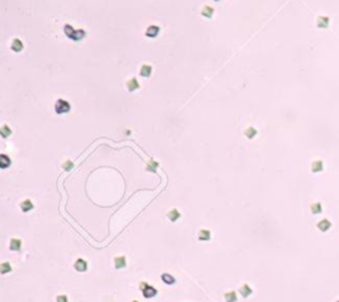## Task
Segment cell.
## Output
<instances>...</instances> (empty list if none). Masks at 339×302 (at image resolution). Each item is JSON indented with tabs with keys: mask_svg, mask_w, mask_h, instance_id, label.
I'll list each match as a JSON object with an SVG mask.
<instances>
[{
	"mask_svg": "<svg viewBox=\"0 0 339 302\" xmlns=\"http://www.w3.org/2000/svg\"><path fill=\"white\" fill-rule=\"evenodd\" d=\"M310 209H311V212H313L314 215H319L321 212H322V204L321 203H313V204H311V207H310Z\"/></svg>",
	"mask_w": 339,
	"mask_h": 302,
	"instance_id": "22",
	"label": "cell"
},
{
	"mask_svg": "<svg viewBox=\"0 0 339 302\" xmlns=\"http://www.w3.org/2000/svg\"><path fill=\"white\" fill-rule=\"evenodd\" d=\"M9 248L12 249V250H19L21 248V240H19V239H11Z\"/></svg>",
	"mask_w": 339,
	"mask_h": 302,
	"instance_id": "18",
	"label": "cell"
},
{
	"mask_svg": "<svg viewBox=\"0 0 339 302\" xmlns=\"http://www.w3.org/2000/svg\"><path fill=\"white\" fill-rule=\"evenodd\" d=\"M311 171L313 172H321L323 171V162L322 160H314L311 163Z\"/></svg>",
	"mask_w": 339,
	"mask_h": 302,
	"instance_id": "13",
	"label": "cell"
},
{
	"mask_svg": "<svg viewBox=\"0 0 339 302\" xmlns=\"http://www.w3.org/2000/svg\"><path fill=\"white\" fill-rule=\"evenodd\" d=\"M54 110H56L57 114H65L70 111V103L65 99H57L56 103H54Z\"/></svg>",
	"mask_w": 339,
	"mask_h": 302,
	"instance_id": "2",
	"label": "cell"
},
{
	"mask_svg": "<svg viewBox=\"0 0 339 302\" xmlns=\"http://www.w3.org/2000/svg\"><path fill=\"white\" fill-rule=\"evenodd\" d=\"M213 13H215V9L212 7H209V5H204V7L202 8V15L204 16V18L209 19V18H212L213 16Z\"/></svg>",
	"mask_w": 339,
	"mask_h": 302,
	"instance_id": "12",
	"label": "cell"
},
{
	"mask_svg": "<svg viewBox=\"0 0 339 302\" xmlns=\"http://www.w3.org/2000/svg\"><path fill=\"white\" fill-rule=\"evenodd\" d=\"M64 32L70 40H74V41H80L86 36V32L84 29H74V28L69 24H66L64 27Z\"/></svg>",
	"mask_w": 339,
	"mask_h": 302,
	"instance_id": "1",
	"label": "cell"
},
{
	"mask_svg": "<svg viewBox=\"0 0 339 302\" xmlns=\"http://www.w3.org/2000/svg\"><path fill=\"white\" fill-rule=\"evenodd\" d=\"M24 48L23 45V41L20 40V38H13L12 43H11V49L13 50V52H21Z\"/></svg>",
	"mask_w": 339,
	"mask_h": 302,
	"instance_id": "7",
	"label": "cell"
},
{
	"mask_svg": "<svg viewBox=\"0 0 339 302\" xmlns=\"http://www.w3.org/2000/svg\"><path fill=\"white\" fill-rule=\"evenodd\" d=\"M74 268H76V270L77 272H85L87 269V264H86V261L85 260H82V259H78L76 262H74Z\"/></svg>",
	"mask_w": 339,
	"mask_h": 302,
	"instance_id": "9",
	"label": "cell"
},
{
	"mask_svg": "<svg viewBox=\"0 0 339 302\" xmlns=\"http://www.w3.org/2000/svg\"><path fill=\"white\" fill-rule=\"evenodd\" d=\"M62 169L65 171H70L72 169H73V162H72V160H66L65 163L62 164Z\"/></svg>",
	"mask_w": 339,
	"mask_h": 302,
	"instance_id": "27",
	"label": "cell"
},
{
	"mask_svg": "<svg viewBox=\"0 0 339 302\" xmlns=\"http://www.w3.org/2000/svg\"><path fill=\"white\" fill-rule=\"evenodd\" d=\"M244 134H245V137L249 138V139H252L254 138L256 135H257V130H256L254 127H248L245 131H244Z\"/></svg>",
	"mask_w": 339,
	"mask_h": 302,
	"instance_id": "21",
	"label": "cell"
},
{
	"mask_svg": "<svg viewBox=\"0 0 339 302\" xmlns=\"http://www.w3.org/2000/svg\"><path fill=\"white\" fill-rule=\"evenodd\" d=\"M57 302H68V297H66V295H58Z\"/></svg>",
	"mask_w": 339,
	"mask_h": 302,
	"instance_id": "28",
	"label": "cell"
},
{
	"mask_svg": "<svg viewBox=\"0 0 339 302\" xmlns=\"http://www.w3.org/2000/svg\"><path fill=\"white\" fill-rule=\"evenodd\" d=\"M224 298H225V302H236L237 301V295L235 292H228L224 294Z\"/></svg>",
	"mask_w": 339,
	"mask_h": 302,
	"instance_id": "20",
	"label": "cell"
},
{
	"mask_svg": "<svg viewBox=\"0 0 339 302\" xmlns=\"http://www.w3.org/2000/svg\"><path fill=\"white\" fill-rule=\"evenodd\" d=\"M317 228H318L321 232H327L331 228V221L329 219H322L318 224H317Z\"/></svg>",
	"mask_w": 339,
	"mask_h": 302,
	"instance_id": "5",
	"label": "cell"
},
{
	"mask_svg": "<svg viewBox=\"0 0 339 302\" xmlns=\"http://www.w3.org/2000/svg\"><path fill=\"white\" fill-rule=\"evenodd\" d=\"M209 239H211V232L208 231V229H202V231L199 232V240L200 241H208Z\"/></svg>",
	"mask_w": 339,
	"mask_h": 302,
	"instance_id": "16",
	"label": "cell"
},
{
	"mask_svg": "<svg viewBox=\"0 0 339 302\" xmlns=\"http://www.w3.org/2000/svg\"><path fill=\"white\" fill-rule=\"evenodd\" d=\"M0 270H2L3 274H5V273H8L12 270V266H11L9 262H3L2 265H0Z\"/></svg>",
	"mask_w": 339,
	"mask_h": 302,
	"instance_id": "25",
	"label": "cell"
},
{
	"mask_svg": "<svg viewBox=\"0 0 339 302\" xmlns=\"http://www.w3.org/2000/svg\"><path fill=\"white\" fill-rule=\"evenodd\" d=\"M0 133H2V137H3V138H7V137L11 135V133H12V131H11V128H9L7 125H4V126L2 127V130H0Z\"/></svg>",
	"mask_w": 339,
	"mask_h": 302,
	"instance_id": "26",
	"label": "cell"
},
{
	"mask_svg": "<svg viewBox=\"0 0 339 302\" xmlns=\"http://www.w3.org/2000/svg\"><path fill=\"white\" fill-rule=\"evenodd\" d=\"M139 73L142 77H150L152 73V68H151V65H148V64H143L141 66V70H139Z\"/></svg>",
	"mask_w": 339,
	"mask_h": 302,
	"instance_id": "8",
	"label": "cell"
},
{
	"mask_svg": "<svg viewBox=\"0 0 339 302\" xmlns=\"http://www.w3.org/2000/svg\"><path fill=\"white\" fill-rule=\"evenodd\" d=\"M159 27H157V25H150L148 28H147V31H146V36H148V37H157L158 35H159Z\"/></svg>",
	"mask_w": 339,
	"mask_h": 302,
	"instance_id": "10",
	"label": "cell"
},
{
	"mask_svg": "<svg viewBox=\"0 0 339 302\" xmlns=\"http://www.w3.org/2000/svg\"><path fill=\"white\" fill-rule=\"evenodd\" d=\"M126 86H127V90L129 92H135L137 89H139V82H138V80L135 77H132V78H130V80H127Z\"/></svg>",
	"mask_w": 339,
	"mask_h": 302,
	"instance_id": "6",
	"label": "cell"
},
{
	"mask_svg": "<svg viewBox=\"0 0 339 302\" xmlns=\"http://www.w3.org/2000/svg\"><path fill=\"white\" fill-rule=\"evenodd\" d=\"M114 266L117 269H122V268L126 266V257L123 256H119V257H115L114 260Z\"/></svg>",
	"mask_w": 339,
	"mask_h": 302,
	"instance_id": "11",
	"label": "cell"
},
{
	"mask_svg": "<svg viewBox=\"0 0 339 302\" xmlns=\"http://www.w3.org/2000/svg\"><path fill=\"white\" fill-rule=\"evenodd\" d=\"M162 281L167 285H172V284H175V278L170 276L168 273H164V274H162Z\"/></svg>",
	"mask_w": 339,
	"mask_h": 302,
	"instance_id": "23",
	"label": "cell"
},
{
	"mask_svg": "<svg viewBox=\"0 0 339 302\" xmlns=\"http://www.w3.org/2000/svg\"><path fill=\"white\" fill-rule=\"evenodd\" d=\"M139 288H141V290H142L144 298H152V297H155V295L158 294V290L155 289L154 286H151V285L146 284V282H142Z\"/></svg>",
	"mask_w": 339,
	"mask_h": 302,
	"instance_id": "3",
	"label": "cell"
},
{
	"mask_svg": "<svg viewBox=\"0 0 339 302\" xmlns=\"http://www.w3.org/2000/svg\"><path fill=\"white\" fill-rule=\"evenodd\" d=\"M329 25H330V19L327 18V16H318V19H317V27L327 29Z\"/></svg>",
	"mask_w": 339,
	"mask_h": 302,
	"instance_id": "4",
	"label": "cell"
},
{
	"mask_svg": "<svg viewBox=\"0 0 339 302\" xmlns=\"http://www.w3.org/2000/svg\"><path fill=\"white\" fill-rule=\"evenodd\" d=\"M9 164H11V159L8 158V156L5 154L0 155V166H2V169H7Z\"/></svg>",
	"mask_w": 339,
	"mask_h": 302,
	"instance_id": "19",
	"label": "cell"
},
{
	"mask_svg": "<svg viewBox=\"0 0 339 302\" xmlns=\"http://www.w3.org/2000/svg\"><path fill=\"white\" fill-rule=\"evenodd\" d=\"M240 293H241V295L244 298H247V297H249V295L252 294V289H251V286H249L248 284H244L240 288Z\"/></svg>",
	"mask_w": 339,
	"mask_h": 302,
	"instance_id": "15",
	"label": "cell"
},
{
	"mask_svg": "<svg viewBox=\"0 0 339 302\" xmlns=\"http://www.w3.org/2000/svg\"><path fill=\"white\" fill-rule=\"evenodd\" d=\"M158 163L155 160H150L148 163H147V167H146V170L147 171H151V172H157V169H158Z\"/></svg>",
	"mask_w": 339,
	"mask_h": 302,
	"instance_id": "24",
	"label": "cell"
},
{
	"mask_svg": "<svg viewBox=\"0 0 339 302\" xmlns=\"http://www.w3.org/2000/svg\"><path fill=\"white\" fill-rule=\"evenodd\" d=\"M167 217H168V219H170L171 221H176V220L180 217V212L177 211L176 208H174V209H171V211L168 212V214H167Z\"/></svg>",
	"mask_w": 339,
	"mask_h": 302,
	"instance_id": "17",
	"label": "cell"
},
{
	"mask_svg": "<svg viewBox=\"0 0 339 302\" xmlns=\"http://www.w3.org/2000/svg\"><path fill=\"white\" fill-rule=\"evenodd\" d=\"M20 207H21V211H23V212H29V211L33 209V203H32L29 199H27V200H24L23 203L20 204Z\"/></svg>",
	"mask_w": 339,
	"mask_h": 302,
	"instance_id": "14",
	"label": "cell"
},
{
	"mask_svg": "<svg viewBox=\"0 0 339 302\" xmlns=\"http://www.w3.org/2000/svg\"><path fill=\"white\" fill-rule=\"evenodd\" d=\"M338 302H339V301H338Z\"/></svg>",
	"mask_w": 339,
	"mask_h": 302,
	"instance_id": "31",
	"label": "cell"
},
{
	"mask_svg": "<svg viewBox=\"0 0 339 302\" xmlns=\"http://www.w3.org/2000/svg\"><path fill=\"white\" fill-rule=\"evenodd\" d=\"M215 2H220V0H215Z\"/></svg>",
	"mask_w": 339,
	"mask_h": 302,
	"instance_id": "29",
	"label": "cell"
},
{
	"mask_svg": "<svg viewBox=\"0 0 339 302\" xmlns=\"http://www.w3.org/2000/svg\"><path fill=\"white\" fill-rule=\"evenodd\" d=\"M132 302H138V301H132Z\"/></svg>",
	"mask_w": 339,
	"mask_h": 302,
	"instance_id": "30",
	"label": "cell"
}]
</instances>
